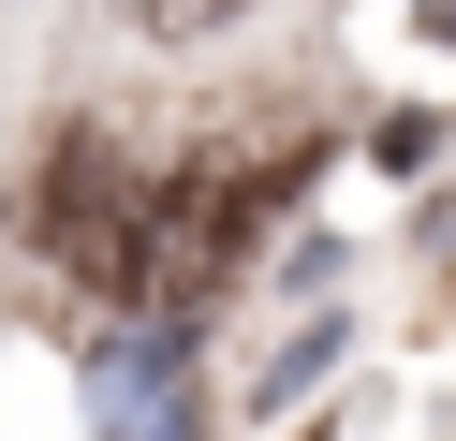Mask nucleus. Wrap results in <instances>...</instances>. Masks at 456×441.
<instances>
[{"label":"nucleus","instance_id":"obj_3","mask_svg":"<svg viewBox=\"0 0 456 441\" xmlns=\"http://www.w3.org/2000/svg\"><path fill=\"white\" fill-rule=\"evenodd\" d=\"M103 441H191V368H177V339H118V353H103Z\"/></svg>","mask_w":456,"mask_h":441},{"label":"nucleus","instance_id":"obj_1","mask_svg":"<svg viewBox=\"0 0 456 441\" xmlns=\"http://www.w3.org/2000/svg\"><path fill=\"white\" fill-rule=\"evenodd\" d=\"M236 235H250V192L207 162V176H177V192H162L148 221H133V265H118V280L148 294L162 323H177V309H207V294L236 280Z\"/></svg>","mask_w":456,"mask_h":441},{"label":"nucleus","instance_id":"obj_2","mask_svg":"<svg viewBox=\"0 0 456 441\" xmlns=\"http://www.w3.org/2000/svg\"><path fill=\"white\" fill-rule=\"evenodd\" d=\"M133 176H118V147H103V118H74L60 133V162H45V250L74 265V280H118L133 265Z\"/></svg>","mask_w":456,"mask_h":441},{"label":"nucleus","instance_id":"obj_4","mask_svg":"<svg viewBox=\"0 0 456 441\" xmlns=\"http://www.w3.org/2000/svg\"><path fill=\"white\" fill-rule=\"evenodd\" d=\"M133 15H148V29H162V45H207V29H221V15H236V0H133Z\"/></svg>","mask_w":456,"mask_h":441}]
</instances>
